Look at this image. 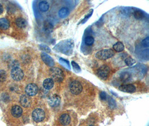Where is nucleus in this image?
Instances as JSON below:
<instances>
[{
	"instance_id": "1",
	"label": "nucleus",
	"mask_w": 149,
	"mask_h": 126,
	"mask_svg": "<svg viewBox=\"0 0 149 126\" xmlns=\"http://www.w3.org/2000/svg\"><path fill=\"white\" fill-rule=\"evenodd\" d=\"M49 74L51 76V79L53 81L58 83L62 82L64 79V74L63 71L59 68L53 67L49 71Z\"/></svg>"
},
{
	"instance_id": "2",
	"label": "nucleus",
	"mask_w": 149,
	"mask_h": 126,
	"mask_svg": "<svg viewBox=\"0 0 149 126\" xmlns=\"http://www.w3.org/2000/svg\"><path fill=\"white\" fill-rule=\"evenodd\" d=\"M115 55V52L111 49H102L97 52L95 54V57L102 60L107 59Z\"/></svg>"
},
{
	"instance_id": "3",
	"label": "nucleus",
	"mask_w": 149,
	"mask_h": 126,
	"mask_svg": "<svg viewBox=\"0 0 149 126\" xmlns=\"http://www.w3.org/2000/svg\"><path fill=\"white\" fill-rule=\"evenodd\" d=\"M45 117V114L44 111L38 108L35 109L32 113V117L33 120L36 122H42Z\"/></svg>"
},
{
	"instance_id": "4",
	"label": "nucleus",
	"mask_w": 149,
	"mask_h": 126,
	"mask_svg": "<svg viewBox=\"0 0 149 126\" xmlns=\"http://www.w3.org/2000/svg\"><path fill=\"white\" fill-rule=\"evenodd\" d=\"M82 85L78 81H74L70 85V90L73 95H79L82 91Z\"/></svg>"
},
{
	"instance_id": "5",
	"label": "nucleus",
	"mask_w": 149,
	"mask_h": 126,
	"mask_svg": "<svg viewBox=\"0 0 149 126\" xmlns=\"http://www.w3.org/2000/svg\"><path fill=\"white\" fill-rule=\"evenodd\" d=\"M110 68L108 66L103 65L100 67L98 70H97V75L102 79L106 80L110 73Z\"/></svg>"
},
{
	"instance_id": "6",
	"label": "nucleus",
	"mask_w": 149,
	"mask_h": 126,
	"mask_svg": "<svg viewBox=\"0 0 149 126\" xmlns=\"http://www.w3.org/2000/svg\"><path fill=\"white\" fill-rule=\"evenodd\" d=\"M11 75L12 78L15 81H20L24 77V72L20 68L15 67L11 71Z\"/></svg>"
},
{
	"instance_id": "7",
	"label": "nucleus",
	"mask_w": 149,
	"mask_h": 126,
	"mask_svg": "<svg viewBox=\"0 0 149 126\" xmlns=\"http://www.w3.org/2000/svg\"><path fill=\"white\" fill-rule=\"evenodd\" d=\"M38 90V87L36 84H30L26 86L25 88V92L28 96L33 97L37 94Z\"/></svg>"
},
{
	"instance_id": "8",
	"label": "nucleus",
	"mask_w": 149,
	"mask_h": 126,
	"mask_svg": "<svg viewBox=\"0 0 149 126\" xmlns=\"http://www.w3.org/2000/svg\"><path fill=\"white\" fill-rule=\"evenodd\" d=\"M41 57L44 62L49 67H53L55 63L53 59L47 55L45 53H42L41 55Z\"/></svg>"
},
{
	"instance_id": "9",
	"label": "nucleus",
	"mask_w": 149,
	"mask_h": 126,
	"mask_svg": "<svg viewBox=\"0 0 149 126\" xmlns=\"http://www.w3.org/2000/svg\"><path fill=\"white\" fill-rule=\"evenodd\" d=\"M21 105L25 108L29 107L31 104V99L27 95H23L20 99Z\"/></svg>"
},
{
	"instance_id": "10",
	"label": "nucleus",
	"mask_w": 149,
	"mask_h": 126,
	"mask_svg": "<svg viewBox=\"0 0 149 126\" xmlns=\"http://www.w3.org/2000/svg\"><path fill=\"white\" fill-rule=\"evenodd\" d=\"M48 101L50 107H56L59 106L60 103V98L57 95H54L49 98Z\"/></svg>"
},
{
	"instance_id": "11",
	"label": "nucleus",
	"mask_w": 149,
	"mask_h": 126,
	"mask_svg": "<svg viewBox=\"0 0 149 126\" xmlns=\"http://www.w3.org/2000/svg\"><path fill=\"white\" fill-rule=\"evenodd\" d=\"M119 89L122 91L126 92V93H134L136 91L135 86L134 85H131V84L121 85L119 87Z\"/></svg>"
},
{
	"instance_id": "12",
	"label": "nucleus",
	"mask_w": 149,
	"mask_h": 126,
	"mask_svg": "<svg viewBox=\"0 0 149 126\" xmlns=\"http://www.w3.org/2000/svg\"><path fill=\"white\" fill-rule=\"evenodd\" d=\"M11 114L15 118H19L23 114V109L19 105H14L11 109Z\"/></svg>"
},
{
	"instance_id": "13",
	"label": "nucleus",
	"mask_w": 149,
	"mask_h": 126,
	"mask_svg": "<svg viewBox=\"0 0 149 126\" xmlns=\"http://www.w3.org/2000/svg\"><path fill=\"white\" fill-rule=\"evenodd\" d=\"M59 121L62 125L67 126L70 122V117L67 114H63L60 117Z\"/></svg>"
},
{
	"instance_id": "14",
	"label": "nucleus",
	"mask_w": 149,
	"mask_h": 126,
	"mask_svg": "<svg viewBox=\"0 0 149 126\" xmlns=\"http://www.w3.org/2000/svg\"><path fill=\"white\" fill-rule=\"evenodd\" d=\"M54 85V81L53 79L49 78L45 79L43 82V86L46 90H49L53 88Z\"/></svg>"
},
{
	"instance_id": "15",
	"label": "nucleus",
	"mask_w": 149,
	"mask_h": 126,
	"mask_svg": "<svg viewBox=\"0 0 149 126\" xmlns=\"http://www.w3.org/2000/svg\"><path fill=\"white\" fill-rule=\"evenodd\" d=\"M10 27V22L6 18L0 19V29L5 30Z\"/></svg>"
},
{
	"instance_id": "16",
	"label": "nucleus",
	"mask_w": 149,
	"mask_h": 126,
	"mask_svg": "<svg viewBox=\"0 0 149 126\" xmlns=\"http://www.w3.org/2000/svg\"><path fill=\"white\" fill-rule=\"evenodd\" d=\"M16 24L20 28H25L27 26V21L23 17H19L16 20Z\"/></svg>"
},
{
	"instance_id": "17",
	"label": "nucleus",
	"mask_w": 149,
	"mask_h": 126,
	"mask_svg": "<svg viewBox=\"0 0 149 126\" xmlns=\"http://www.w3.org/2000/svg\"><path fill=\"white\" fill-rule=\"evenodd\" d=\"M39 8L42 12H46L49 9V4L46 1H41L39 4Z\"/></svg>"
},
{
	"instance_id": "18",
	"label": "nucleus",
	"mask_w": 149,
	"mask_h": 126,
	"mask_svg": "<svg viewBox=\"0 0 149 126\" xmlns=\"http://www.w3.org/2000/svg\"><path fill=\"white\" fill-rule=\"evenodd\" d=\"M113 49L116 51H117L118 52H122V51H123L124 49V47L123 44L122 43V42H118L116 43L113 45Z\"/></svg>"
},
{
	"instance_id": "19",
	"label": "nucleus",
	"mask_w": 149,
	"mask_h": 126,
	"mask_svg": "<svg viewBox=\"0 0 149 126\" xmlns=\"http://www.w3.org/2000/svg\"><path fill=\"white\" fill-rule=\"evenodd\" d=\"M69 14V10L67 7H63L59 11V16L61 18L66 17Z\"/></svg>"
},
{
	"instance_id": "20",
	"label": "nucleus",
	"mask_w": 149,
	"mask_h": 126,
	"mask_svg": "<svg viewBox=\"0 0 149 126\" xmlns=\"http://www.w3.org/2000/svg\"><path fill=\"white\" fill-rule=\"evenodd\" d=\"M124 62L126 65H127L128 66H132L134 63H135L136 61L135 60L133 59L131 57H128L125 59Z\"/></svg>"
},
{
	"instance_id": "21",
	"label": "nucleus",
	"mask_w": 149,
	"mask_h": 126,
	"mask_svg": "<svg viewBox=\"0 0 149 126\" xmlns=\"http://www.w3.org/2000/svg\"><path fill=\"white\" fill-rule=\"evenodd\" d=\"M95 42V39L93 37L88 36L85 39V43L88 45H92Z\"/></svg>"
},
{
	"instance_id": "22",
	"label": "nucleus",
	"mask_w": 149,
	"mask_h": 126,
	"mask_svg": "<svg viewBox=\"0 0 149 126\" xmlns=\"http://www.w3.org/2000/svg\"><path fill=\"white\" fill-rule=\"evenodd\" d=\"M7 78V74L5 71L0 70V82H4Z\"/></svg>"
},
{
	"instance_id": "23",
	"label": "nucleus",
	"mask_w": 149,
	"mask_h": 126,
	"mask_svg": "<svg viewBox=\"0 0 149 126\" xmlns=\"http://www.w3.org/2000/svg\"><path fill=\"white\" fill-rule=\"evenodd\" d=\"M142 45L145 47H148L149 45V37H147L142 41Z\"/></svg>"
},
{
	"instance_id": "24",
	"label": "nucleus",
	"mask_w": 149,
	"mask_h": 126,
	"mask_svg": "<svg viewBox=\"0 0 149 126\" xmlns=\"http://www.w3.org/2000/svg\"><path fill=\"white\" fill-rule=\"evenodd\" d=\"M135 17L137 19H141L143 17V14L140 11H137L134 13Z\"/></svg>"
},
{
	"instance_id": "25",
	"label": "nucleus",
	"mask_w": 149,
	"mask_h": 126,
	"mask_svg": "<svg viewBox=\"0 0 149 126\" xmlns=\"http://www.w3.org/2000/svg\"><path fill=\"white\" fill-rule=\"evenodd\" d=\"M99 97L102 100H106L107 99V95L105 92H103V91L101 92Z\"/></svg>"
},
{
	"instance_id": "26",
	"label": "nucleus",
	"mask_w": 149,
	"mask_h": 126,
	"mask_svg": "<svg viewBox=\"0 0 149 126\" xmlns=\"http://www.w3.org/2000/svg\"><path fill=\"white\" fill-rule=\"evenodd\" d=\"M3 11V6H2L1 4H0V15L2 14Z\"/></svg>"
},
{
	"instance_id": "27",
	"label": "nucleus",
	"mask_w": 149,
	"mask_h": 126,
	"mask_svg": "<svg viewBox=\"0 0 149 126\" xmlns=\"http://www.w3.org/2000/svg\"></svg>"
}]
</instances>
